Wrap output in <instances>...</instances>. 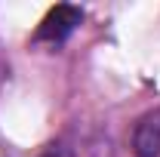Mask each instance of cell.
Returning a JSON list of instances; mask_svg holds the SVG:
<instances>
[{"label":"cell","mask_w":160,"mask_h":157,"mask_svg":"<svg viewBox=\"0 0 160 157\" xmlns=\"http://www.w3.org/2000/svg\"><path fill=\"white\" fill-rule=\"evenodd\" d=\"M80 22H83V9H80V6L59 3V6H52V9L43 16V22L37 25L34 43H43V46H62V43L80 28Z\"/></svg>","instance_id":"cell-1"},{"label":"cell","mask_w":160,"mask_h":157,"mask_svg":"<svg viewBox=\"0 0 160 157\" xmlns=\"http://www.w3.org/2000/svg\"><path fill=\"white\" fill-rule=\"evenodd\" d=\"M129 148L136 157H160V108H154L136 120Z\"/></svg>","instance_id":"cell-2"},{"label":"cell","mask_w":160,"mask_h":157,"mask_svg":"<svg viewBox=\"0 0 160 157\" xmlns=\"http://www.w3.org/2000/svg\"><path fill=\"white\" fill-rule=\"evenodd\" d=\"M37 157H77L74 154V148L71 145H65V142H56V145H46Z\"/></svg>","instance_id":"cell-3"}]
</instances>
